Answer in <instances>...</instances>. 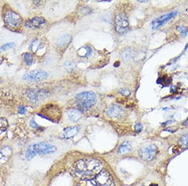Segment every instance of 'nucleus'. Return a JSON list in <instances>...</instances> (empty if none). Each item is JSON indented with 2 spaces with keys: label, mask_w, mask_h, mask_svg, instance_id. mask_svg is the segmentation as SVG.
Listing matches in <instances>:
<instances>
[{
  "label": "nucleus",
  "mask_w": 188,
  "mask_h": 186,
  "mask_svg": "<svg viewBox=\"0 0 188 186\" xmlns=\"http://www.w3.org/2000/svg\"><path fill=\"white\" fill-rule=\"evenodd\" d=\"M75 174L81 180H92L102 170V164L92 158L82 159L75 166Z\"/></svg>",
  "instance_id": "f257e3e1"
},
{
  "label": "nucleus",
  "mask_w": 188,
  "mask_h": 186,
  "mask_svg": "<svg viewBox=\"0 0 188 186\" xmlns=\"http://www.w3.org/2000/svg\"><path fill=\"white\" fill-rule=\"evenodd\" d=\"M56 151L53 145L45 142H40L30 145L26 151L25 157L27 160H31L37 155H50Z\"/></svg>",
  "instance_id": "f03ea898"
},
{
  "label": "nucleus",
  "mask_w": 188,
  "mask_h": 186,
  "mask_svg": "<svg viewBox=\"0 0 188 186\" xmlns=\"http://www.w3.org/2000/svg\"><path fill=\"white\" fill-rule=\"evenodd\" d=\"M77 105L81 111H88L95 105L97 102V97L92 91H85L79 93L75 96Z\"/></svg>",
  "instance_id": "7ed1b4c3"
},
{
  "label": "nucleus",
  "mask_w": 188,
  "mask_h": 186,
  "mask_svg": "<svg viewBox=\"0 0 188 186\" xmlns=\"http://www.w3.org/2000/svg\"><path fill=\"white\" fill-rule=\"evenodd\" d=\"M3 20L6 26L10 29H17L20 27L23 22L22 18L15 11L8 9L3 14Z\"/></svg>",
  "instance_id": "20e7f679"
},
{
  "label": "nucleus",
  "mask_w": 188,
  "mask_h": 186,
  "mask_svg": "<svg viewBox=\"0 0 188 186\" xmlns=\"http://www.w3.org/2000/svg\"><path fill=\"white\" fill-rule=\"evenodd\" d=\"M114 26L117 33L123 34L129 30V22L128 17L125 13H118L114 20Z\"/></svg>",
  "instance_id": "39448f33"
},
{
  "label": "nucleus",
  "mask_w": 188,
  "mask_h": 186,
  "mask_svg": "<svg viewBox=\"0 0 188 186\" xmlns=\"http://www.w3.org/2000/svg\"><path fill=\"white\" fill-rule=\"evenodd\" d=\"M49 74L45 70H35L26 73L23 77V80L27 82H42L47 79Z\"/></svg>",
  "instance_id": "423d86ee"
},
{
  "label": "nucleus",
  "mask_w": 188,
  "mask_h": 186,
  "mask_svg": "<svg viewBox=\"0 0 188 186\" xmlns=\"http://www.w3.org/2000/svg\"><path fill=\"white\" fill-rule=\"evenodd\" d=\"M96 186H114V182L110 173L102 169L94 178Z\"/></svg>",
  "instance_id": "0eeeda50"
},
{
  "label": "nucleus",
  "mask_w": 188,
  "mask_h": 186,
  "mask_svg": "<svg viewBox=\"0 0 188 186\" xmlns=\"http://www.w3.org/2000/svg\"><path fill=\"white\" fill-rule=\"evenodd\" d=\"M157 153V147L154 145L150 144L142 147L139 151V157L145 162L153 160Z\"/></svg>",
  "instance_id": "6e6552de"
},
{
  "label": "nucleus",
  "mask_w": 188,
  "mask_h": 186,
  "mask_svg": "<svg viewBox=\"0 0 188 186\" xmlns=\"http://www.w3.org/2000/svg\"><path fill=\"white\" fill-rule=\"evenodd\" d=\"M178 14V11H173L165 14H163L154 20L152 22V30H156L161 27L164 24L167 23L168 21L171 20Z\"/></svg>",
  "instance_id": "1a4fd4ad"
},
{
  "label": "nucleus",
  "mask_w": 188,
  "mask_h": 186,
  "mask_svg": "<svg viewBox=\"0 0 188 186\" xmlns=\"http://www.w3.org/2000/svg\"><path fill=\"white\" fill-rule=\"evenodd\" d=\"M106 115L112 119H120L124 114L122 107L117 104L110 105L105 110Z\"/></svg>",
  "instance_id": "9d476101"
},
{
  "label": "nucleus",
  "mask_w": 188,
  "mask_h": 186,
  "mask_svg": "<svg viewBox=\"0 0 188 186\" xmlns=\"http://www.w3.org/2000/svg\"><path fill=\"white\" fill-rule=\"evenodd\" d=\"M46 23V20L42 16H35L25 22L26 27L36 29L41 27Z\"/></svg>",
  "instance_id": "9b49d317"
},
{
  "label": "nucleus",
  "mask_w": 188,
  "mask_h": 186,
  "mask_svg": "<svg viewBox=\"0 0 188 186\" xmlns=\"http://www.w3.org/2000/svg\"><path fill=\"white\" fill-rule=\"evenodd\" d=\"M47 106L45 109L43 110V113L47 115L46 117H47L48 119H51L52 117H54V119L60 117V110L57 106L50 104Z\"/></svg>",
  "instance_id": "f8f14e48"
},
{
  "label": "nucleus",
  "mask_w": 188,
  "mask_h": 186,
  "mask_svg": "<svg viewBox=\"0 0 188 186\" xmlns=\"http://www.w3.org/2000/svg\"><path fill=\"white\" fill-rule=\"evenodd\" d=\"M46 96V92L44 91H38L36 90H29L28 91L27 97L33 102H39L40 99L43 98Z\"/></svg>",
  "instance_id": "ddd939ff"
},
{
  "label": "nucleus",
  "mask_w": 188,
  "mask_h": 186,
  "mask_svg": "<svg viewBox=\"0 0 188 186\" xmlns=\"http://www.w3.org/2000/svg\"><path fill=\"white\" fill-rule=\"evenodd\" d=\"M68 117L72 122H77L82 117V111L79 109H72L68 111Z\"/></svg>",
  "instance_id": "4468645a"
},
{
  "label": "nucleus",
  "mask_w": 188,
  "mask_h": 186,
  "mask_svg": "<svg viewBox=\"0 0 188 186\" xmlns=\"http://www.w3.org/2000/svg\"><path fill=\"white\" fill-rule=\"evenodd\" d=\"M133 149V146L128 141L123 142L118 148L117 152L119 155H124L131 152Z\"/></svg>",
  "instance_id": "2eb2a0df"
},
{
  "label": "nucleus",
  "mask_w": 188,
  "mask_h": 186,
  "mask_svg": "<svg viewBox=\"0 0 188 186\" xmlns=\"http://www.w3.org/2000/svg\"><path fill=\"white\" fill-rule=\"evenodd\" d=\"M79 132L78 127H68L63 130V135L66 139H70L76 135Z\"/></svg>",
  "instance_id": "dca6fc26"
},
{
  "label": "nucleus",
  "mask_w": 188,
  "mask_h": 186,
  "mask_svg": "<svg viewBox=\"0 0 188 186\" xmlns=\"http://www.w3.org/2000/svg\"><path fill=\"white\" fill-rule=\"evenodd\" d=\"M71 40H72L71 36H70L68 34L63 35V36H60V38H59L58 40H56V45L59 48H63L65 46H67L68 44H70Z\"/></svg>",
  "instance_id": "f3484780"
},
{
  "label": "nucleus",
  "mask_w": 188,
  "mask_h": 186,
  "mask_svg": "<svg viewBox=\"0 0 188 186\" xmlns=\"http://www.w3.org/2000/svg\"><path fill=\"white\" fill-rule=\"evenodd\" d=\"M134 57V51L131 48H127L124 49L121 53V57L123 60L130 61Z\"/></svg>",
  "instance_id": "a211bd4d"
},
{
  "label": "nucleus",
  "mask_w": 188,
  "mask_h": 186,
  "mask_svg": "<svg viewBox=\"0 0 188 186\" xmlns=\"http://www.w3.org/2000/svg\"><path fill=\"white\" fill-rule=\"evenodd\" d=\"M92 53V49L90 46H84L80 48L78 50V54L81 57H88Z\"/></svg>",
  "instance_id": "6ab92c4d"
},
{
  "label": "nucleus",
  "mask_w": 188,
  "mask_h": 186,
  "mask_svg": "<svg viewBox=\"0 0 188 186\" xmlns=\"http://www.w3.org/2000/svg\"><path fill=\"white\" fill-rule=\"evenodd\" d=\"M23 59L25 63L28 66H31L33 63V59L32 55L30 53H25L23 54Z\"/></svg>",
  "instance_id": "aec40b11"
},
{
  "label": "nucleus",
  "mask_w": 188,
  "mask_h": 186,
  "mask_svg": "<svg viewBox=\"0 0 188 186\" xmlns=\"http://www.w3.org/2000/svg\"><path fill=\"white\" fill-rule=\"evenodd\" d=\"M8 127V120L3 117L0 118V132L5 131Z\"/></svg>",
  "instance_id": "412c9836"
},
{
  "label": "nucleus",
  "mask_w": 188,
  "mask_h": 186,
  "mask_svg": "<svg viewBox=\"0 0 188 186\" xmlns=\"http://www.w3.org/2000/svg\"><path fill=\"white\" fill-rule=\"evenodd\" d=\"M179 144L184 147H188V134L184 135L179 139Z\"/></svg>",
  "instance_id": "4be33fe9"
},
{
  "label": "nucleus",
  "mask_w": 188,
  "mask_h": 186,
  "mask_svg": "<svg viewBox=\"0 0 188 186\" xmlns=\"http://www.w3.org/2000/svg\"><path fill=\"white\" fill-rule=\"evenodd\" d=\"M63 65H64L65 68L68 71H73L74 70V68H75V64L70 60L65 61Z\"/></svg>",
  "instance_id": "5701e85b"
},
{
  "label": "nucleus",
  "mask_w": 188,
  "mask_h": 186,
  "mask_svg": "<svg viewBox=\"0 0 188 186\" xmlns=\"http://www.w3.org/2000/svg\"><path fill=\"white\" fill-rule=\"evenodd\" d=\"M14 45V43H12V42H10V43L4 44L3 45H2L1 47H0V53L12 48L13 47Z\"/></svg>",
  "instance_id": "b1692460"
},
{
  "label": "nucleus",
  "mask_w": 188,
  "mask_h": 186,
  "mask_svg": "<svg viewBox=\"0 0 188 186\" xmlns=\"http://www.w3.org/2000/svg\"><path fill=\"white\" fill-rule=\"evenodd\" d=\"M177 30L181 33V34L183 36H186L188 32V28L185 26H178L176 28Z\"/></svg>",
  "instance_id": "393cba45"
},
{
  "label": "nucleus",
  "mask_w": 188,
  "mask_h": 186,
  "mask_svg": "<svg viewBox=\"0 0 188 186\" xmlns=\"http://www.w3.org/2000/svg\"><path fill=\"white\" fill-rule=\"evenodd\" d=\"M119 93L120 94H121L123 96H129V95H130L131 91L128 89L122 88L119 90Z\"/></svg>",
  "instance_id": "a878e982"
},
{
  "label": "nucleus",
  "mask_w": 188,
  "mask_h": 186,
  "mask_svg": "<svg viewBox=\"0 0 188 186\" xmlns=\"http://www.w3.org/2000/svg\"><path fill=\"white\" fill-rule=\"evenodd\" d=\"M142 128H143V126H142V125L141 123H137L134 125L135 131H136V132H137L138 133L141 132L142 131Z\"/></svg>",
  "instance_id": "bb28decb"
},
{
  "label": "nucleus",
  "mask_w": 188,
  "mask_h": 186,
  "mask_svg": "<svg viewBox=\"0 0 188 186\" xmlns=\"http://www.w3.org/2000/svg\"><path fill=\"white\" fill-rule=\"evenodd\" d=\"M18 112L20 114H25L27 112V108L25 107L20 105L18 107Z\"/></svg>",
  "instance_id": "cd10ccee"
},
{
  "label": "nucleus",
  "mask_w": 188,
  "mask_h": 186,
  "mask_svg": "<svg viewBox=\"0 0 188 186\" xmlns=\"http://www.w3.org/2000/svg\"><path fill=\"white\" fill-rule=\"evenodd\" d=\"M30 124H31V126L34 127V128H36L38 127V125L36 124V123L35 122V120H31V122H30Z\"/></svg>",
  "instance_id": "c85d7f7f"
},
{
  "label": "nucleus",
  "mask_w": 188,
  "mask_h": 186,
  "mask_svg": "<svg viewBox=\"0 0 188 186\" xmlns=\"http://www.w3.org/2000/svg\"><path fill=\"white\" fill-rule=\"evenodd\" d=\"M182 126H187L188 125V117L186 119V120H184L183 122V123H182Z\"/></svg>",
  "instance_id": "c756f323"
},
{
  "label": "nucleus",
  "mask_w": 188,
  "mask_h": 186,
  "mask_svg": "<svg viewBox=\"0 0 188 186\" xmlns=\"http://www.w3.org/2000/svg\"><path fill=\"white\" fill-rule=\"evenodd\" d=\"M176 89V86H173L171 88V92H174V91H175Z\"/></svg>",
  "instance_id": "7c9ffc66"
},
{
  "label": "nucleus",
  "mask_w": 188,
  "mask_h": 186,
  "mask_svg": "<svg viewBox=\"0 0 188 186\" xmlns=\"http://www.w3.org/2000/svg\"><path fill=\"white\" fill-rule=\"evenodd\" d=\"M9 186H20V185H16V184H11V185H9Z\"/></svg>",
  "instance_id": "2f4dec72"
}]
</instances>
